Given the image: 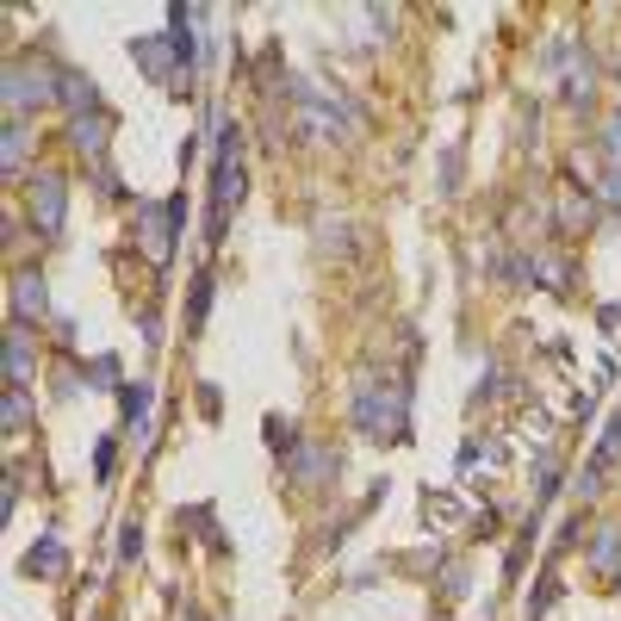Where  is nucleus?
<instances>
[{
  "mask_svg": "<svg viewBox=\"0 0 621 621\" xmlns=\"http://www.w3.org/2000/svg\"><path fill=\"white\" fill-rule=\"evenodd\" d=\"M113 466H118V447H113V435H106V442L94 447V472L99 479H113Z\"/></svg>",
  "mask_w": 621,
  "mask_h": 621,
  "instance_id": "5701e85b",
  "label": "nucleus"
},
{
  "mask_svg": "<svg viewBox=\"0 0 621 621\" xmlns=\"http://www.w3.org/2000/svg\"><path fill=\"white\" fill-rule=\"evenodd\" d=\"M602 155H609V168H621V113L602 125Z\"/></svg>",
  "mask_w": 621,
  "mask_h": 621,
  "instance_id": "4be33fe9",
  "label": "nucleus"
},
{
  "mask_svg": "<svg viewBox=\"0 0 621 621\" xmlns=\"http://www.w3.org/2000/svg\"><path fill=\"white\" fill-rule=\"evenodd\" d=\"M131 62L155 81V87H168V94H187V87H194V75L180 69V50H175L168 32H143V38H131Z\"/></svg>",
  "mask_w": 621,
  "mask_h": 621,
  "instance_id": "20e7f679",
  "label": "nucleus"
},
{
  "mask_svg": "<svg viewBox=\"0 0 621 621\" xmlns=\"http://www.w3.org/2000/svg\"><path fill=\"white\" fill-rule=\"evenodd\" d=\"M7 310H13V324L38 330L44 317H50V280H44L38 268H20L13 273V286H7Z\"/></svg>",
  "mask_w": 621,
  "mask_h": 621,
  "instance_id": "0eeeda50",
  "label": "nucleus"
},
{
  "mask_svg": "<svg viewBox=\"0 0 621 621\" xmlns=\"http://www.w3.org/2000/svg\"><path fill=\"white\" fill-rule=\"evenodd\" d=\"M180 231H187V199H143L137 206V243H143V255H150L155 268H168L175 261V243Z\"/></svg>",
  "mask_w": 621,
  "mask_h": 621,
  "instance_id": "7ed1b4c3",
  "label": "nucleus"
},
{
  "mask_svg": "<svg viewBox=\"0 0 621 621\" xmlns=\"http://www.w3.org/2000/svg\"><path fill=\"white\" fill-rule=\"evenodd\" d=\"M25 572H32V578H62V572H69V547H62L57 535H44V541L25 553Z\"/></svg>",
  "mask_w": 621,
  "mask_h": 621,
  "instance_id": "9b49d317",
  "label": "nucleus"
},
{
  "mask_svg": "<svg viewBox=\"0 0 621 621\" xmlns=\"http://www.w3.org/2000/svg\"><path fill=\"white\" fill-rule=\"evenodd\" d=\"M7 386H25L32 391V379H38V336L25 330V324H13V330H7Z\"/></svg>",
  "mask_w": 621,
  "mask_h": 621,
  "instance_id": "1a4fd4ad",
  "label": "nucleus"
},
{
  "mask_svg": "<svg viewBox=\"0 0 621 621\" xmlns=\"http://www.w3.org/2000/svg\"><path fill=\"white\" fill-rule=\"evenodd\" d=\"M286 479L298 491H324V485H336V479H342V454H336L330 442H298L292 447V460H286Z\"/></svg>",
  "mask_w": 621,
  "mask_h": 621,
  "instance_id": "423d86ee",
  "label": "nucleus"
},
{
  "mask_svg": "<svg viewBox=\"0 0 621 621\" xmlns=\"http://www.w3.org/2000/svg\"><path fill=\"white\" fill-rule=\"evenodd\" d=\"M602 206H609V212H621V168H609V175H602Z\"/></svg>",
  "mask_w": 621,
  "mask_h": 621,
  "instance_id": "b1692460",
  "label": "nucleus"
},
{
  "mask_svg": "<svg viewBox=\"0 0 621 621\" xmlns=\"http://www.w3.org/2000/svg\"><path fill=\"white\" fill-rule=\"evenodd\" d=\"M447 597H466V565H447V578H442Z\"/></svg>",
  "mask_w": 621,
  "mask_h": 621,
  "instance_id": "393cba45",
  "label": "nucleus"
},
{
  "mask_svg": "<svg viewBox=\"0 0 621 621\" xmlns=\"http://www.w3.org/2000/svg\"><path fill=\"white\" fill-rule=\"evenodd\" d=\"M565 99H572V106H590V99H597V69H590V57L565 75Z\"/></svg>",
  "mask_w": 621,
  "mask_h": 621,
  "instance_id": "f3484780",
  "label": "nucleus"
},
{
  "mask_svg": "<svg viewBox=\"0 0 621 621\" xmlns=\"http://www.w3.org/2000/svg\"><path fill=\"white\" fill-rule=\"evenodd\" d=\"M57 106L69 118H81V113H99V81L87 75V69H69L62 62V81H57Z\"/></svg>",
  "mask_w": 621,
  "mask_h": 621,
  "instance_id": "9d476101",
  "label": "nucleus"
},
{
  "mask_svg": "<svg viewBox=\"0 0 621 621\" xmlns=\"http://www.w3.org/2000/svg\"><path fill=\"white\" fill-rule=\"evenodd\" d=\"M349 417L367 442H410V386L398 373H361L349 391Z\"/></svg>",
  "mask_w": 621,
  "mask_h": 621,
  "instance_id": "f257e3e1",
  "label": "nucleus"
},
{
  "mask_svg": "<svg viewBox=\"0 0 621 621\" xmlns=\"http://www.w3.org/2000/svg\"><path fill=\"white\" fill-rule=\"evenodd\" d=\"M57 81H62V62L50 57H13L7 75H0V99H7V118H32L38 106L57 99Z\"/></svg>",
  "mask_w": 621,
  "mask_h": 621,
  "instance_id": "f03ea898",
  "label": "nucleus"
},
{
  "mask_svg": "<svg viewBox=\"0 0 621 621\" xmlns=\"http://www.w3.org/2000/svg\"><path fill=\"white\" fill-rule=\"evenodd\" d=\"M25 218H32L38 236H62V224H69V180L38 168V175L25 180Z\"/></svg>",
  "mask_w": 621,
  "mask_h": 621,
  "instance_id": "39448f33",
  "label": "nucleus"
},
{
  "mask_svg": "<svg viewBox=\"0 0 621 621\" xmlns=\"http://www.w3.org/2000/svg\"><path fill=\"white\" fill-rule=\"evenodd\" d=\"M616 584H621V578H616Z\"/></svg>",
  "mask_w": 621,
  "mask_h": 621,
  "instance_id": "cd10ccee",
  "label": "nucleus"
},
{
  "mask_svg": "<svg viewBox=\"0 0 621 621\" xmlns=\"http://www.w3.org/2000/svg\"><path fill=\"white\" fill-rule=\"evenodd\" d=\"M32 417H38V410H32V391H25V386H7V398H0V423H7V435H25V429H32Z\"/></svg>",
  "mask_w": 621,
  "mask_h": 621,
  "instance_id": "2eb2a0df",
  "label": "nucleus"
},
{
  "mask_svg": "<svg viewBox=\"0 0 621 621\" xmlns=\"http://www.w3.org/2000/svg\"><path fill=\"white\" fill-rule=\"evenodd\" d=\"M317 249L349 261V255H354V224H349V218H317Z\"/></svg>",
  "mask_w": 621,
  "mask_h": 621,
  "instance_id": "dca6fc26",
  "label": "nucleus"
},
{
  "mask_svg": "<svg viewBox=\"0 0 621 621\" xmlns=\"http://www.w3.org/2000/svg\"><path fill=\"white\" fill-rule=\"evenodd\" d=\"M199 410H206V417H218V410H224V398H218V386H199Z\"/></svg>",
  "mask_w": 621,
  "mask_h": 621,
  "instance_id": "a878e982",
  "label": "nucleus"
},
{
  "mask_svg": "<svg viewBox=\"0 0 621 621\" xmlns=\"http://www.w3.org/2000/svg\"><path fill=\"white\" fill-rule=\"evenodd\" d=\"M590 572H602V578H621V528H597V541H590Z\"/></svg>",
  "mask_w": 621,
  "mask_h": 621,
  "instance_id": "ddd939ff",
  "label": "nucleus"
},
{
  "mask_svg": "<svg viewBox=\"0 0 621 621\" xmlns=\"http://www.w3.org/2000/svg\"><path fill=\"white\" fill-rule=\"evenodd\" d=\"M62 137H69V150L94 168V162H106V150H113V113L99 106V113H81V118H69L62 125Z\"/></svg>",
  "mask_w": 621,
  "mask_h": 621,
  "instance_id": "6e6552de",
  "label": "nucleus"
},
{
  "mask_svg": "<svg viewBox=\"0 0 621 621\" xmlns=\"http://www.w3.org/2000/svg\"><path fill=\"white\" fill-rule=\"evenodd\" d=\"M87 379H94V391H125V379H118V361H113V354H99L94 367H87Z\"/></svg>",
  "mask_w": 621,
  "mask_h": 621,
  "instance_id": "aec40b11",
  "label": "nucleus"
},
{
  "mask_svg": "<svg viewBox=\"0 0 621 621\" xmlns=\"http://www.w3.org/2000/svg\"><path fill=\"white\" fill-rule=\"evenodd\" d=\"M25 155H32V125H25V118H7V143H0L7 180H20V175H25Z\"/></svg>",
  "mask_w": 621,
  "mask_h": 621,
  "instance_id": "f8f14e48",
  "label": "nucleus"
},
{
  "mask_svg": "<svg viewBox=\"0 0 621 621\" xmlns=\"http://www.w3.org/2000/svg\"><path fill=\"white\" fill-rule=\"evenodd\" d=\"M150 405H155V386H150V379H125V391H118V410H125V423L143 429V423H150Z\"/></svg>",
  "mask_w": 621,
  "mask_h": 621,
  "instance_id": "4468645a",
  "label": "nucleus"
},
{
  "mask_svg": "<svg viewBox=\"0 0 621 621\" xmlns=\"http://www.w3.org/2000/svg\"><path fill=\"white\" fill-rule=\"evenodd\" d=\"M305 442V435H298V429L292 423H280V417H268V447L273 454H280V460H292V447Z\"/></svg>",
  "mask_w": 621,
  "mask_h": 621,
  "instance_id": "6ab92c4d",
  "label": "nucleus"
},
{
  "mask_svg": "<svg viewBox=\"0 0 621 621\" xmlns=\"http://www.w3.org/2000/svg\"><path fill=\"white\" fill-rule=\"evenodd\" d=\"M118 560H143V528L137 523L118 528Z\"/></svg>",
  "mask_w": 621,
  "mask_h": 621,
  "instance_id": "412c9836",
  "label": "nucleus"
},
{
  "mask_svg": "<svg viewBox=\"0 0 621 621\" xmlns=\"http://www.w3.org/2000/svg\"><path fill=\"white\" fill-rule=\"evenodd\" d=\"M137 324H143V342H162V317H155V310H143Z\"/></svg>",
  "mask_w": 621,
  "mask_h": 621,
  "instance_id": "bb28decb",
  "label": "nucleus"
},
{
  "mask_svg": "<svg viewBox=\"0 0 621 621\" xmlns=\"http://www.w3.org/2000/svg\"><path fill=\"white\" fill-rule=\"evenodd\" d=\"M206 310H212V273H199L194 280V310H187V330H206Z\"/></svg>",
  "mask_w": 621,
  "mask_h": 621,
  "instance_id": "a211bd4d",
  "label": "nucleus"
}]
</instances>
